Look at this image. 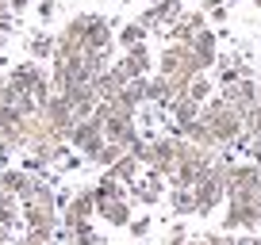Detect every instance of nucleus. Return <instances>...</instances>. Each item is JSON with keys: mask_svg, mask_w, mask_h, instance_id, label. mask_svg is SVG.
I'll return each instance as SVG.
<instances>
[{"mask_svg": "<svg viewBox=\"0 0 261 245\" xmlns=\"http://www.w3.org/2000/svg\"><path fill=\"white\" fill-rule=\"evenodd\" d=\"M54 12H58L54 0H39V19H42V23H50V19H54Z\"/></svg>", "mask_w": 261, "mask_h": 245, "instance_id": "nucleus-37", "label": "nucleus"}, {"mask_svg": "<svg viewBox=\"0 0 261 245\" xmlns=\"http://www.w3.org/2000/svg\"><path fill=\"white\" fill-rule=\"evenodd\" d=\"M185 241H188L185 226H169V234H165V245H185Z\"/></svg>", "mask_w": 261, "mask_h": 245, "instance_id": "nucleus-36", "label": "nucleus"}, {"mask_svg": "<svg viewBox=\"0 0 261 245\" xmlns=\"http://www.w3.org/2000/svg\"><path fill=\"white\" fill-rule=\"evenodd\" d=\"M261 192V165L253 161H234L230 169V184H227V199H253Z\"/></svg>", "mask_w": 261, "mask_h": 245, "instance_id": "nucleus-6", "label": "nucleus"}, {"mask_svg": "<svg viewBox=\"0 0 261 245\" xmlns=\"http://www.w3.org/2000/svg\"><path fill=\"white\" fill-rule=\"evenodd\" d=\"M62 100L69 104V111H73L77 122H81V119H92V111H96V104H100V96H96V88H92V84H73V88L62 92Z\"/></svg>", "mask_w": 261, "mask_h": 245, "instance_id": "nucleus-12", "label": "nucleus"}, {"mask_svg": "<svg viewBox=\"0 0 261 245\" xmlns=\"http://www.w3.org/2000/svg\"><path fill=\"white\" fill-rule=\"evenodd\" d=\"M27 54H31V62H50L54 57V31H39V35H31L27 39Z\"/></svg>", "mask_w": 261, "mask_h": 245, "instance_id": "nucleus-21", "label": "nucleus"}, {"mask_svg": "<svg viewBox=\"0 0 261 245\" xmlns=\"http://www.w3.org/2000/svg\"><path fill=\"white\" fill-rule=\"evenodd\" d=\"M207 19H212V23H223V19H227V8H223L219 0H207V12H204Z\"/></svg>", "mask_w": 261, "mask_h": 245, "instance_id": "nucleus-34", "label": "nucleus"}, {"mask_svg": "<svg viewBox=\"0 0 261 245\" xmlns=\"http://www.w3.org/2000/svg\"><path fill=\"white\" fill-rule=\"evenodd\" d=\"M23 230L54 237L58 234V211L54 207H42V203H23Z\"/></svg>", "mask_w": 261, "mask_h": 245, "instance_id": "nucleus-11", "label": "nucleus"}, {"mask_svg": "<svg viewBox=\"0 0 261 245\" xmlns=\"http://www.w3.org/2000/svg\"><path fill=\"white\" fill-rule=\"evenodd\" d=\"M185 245H212V234H207V237H188Z\"/></svg>", "mask_w": 261, "mask_h": 245, "instance_id": "nucleus-42", "label": "nucleus"}, {"mask_svg": "<svg viewBox=\"0 0 261 245\" xmlns=\"http://www.w3.org/2000/svg\"><path fill=\"white\" fill-rule=\"evenodd\" d=\"M173 100V84H169V77H146V104H154V107H165Z\"/></svg>", "mask_w": 261, "mask_h": 245, "instance_id": "nucleus-22", "label": "nucleus"}, {"mask_svg": "<svg viewBox=\"0 0 261 245\" xmlns=\"http://www.w3.org/2000/svg\"><path fill=\"white\" fill-rule=\"evenodd\" d=\"M62 241L65 245H100V237L92 234V226H81V230H73V234H62Z\"/></svg>", "mask_w": 261, "mask_h": 245, "instance_id": "nucleus-30", "label": "nucleus"}, {"mask_svg": "<svg viewBox=\"0 0 261 245\" xmlns=\"http://www.w3.org/2000/svg\"><path fill=\"white\" fill-rule=\"evenodd\" d=\"M96 215V199H92V188H81V192H73V199L62 207V215H58V234L54 237H62V234H73V230H81V226H89V219Z\"/></svg>", "mask_w": 261, "mask_h": 245, "instance_id": "nucleus-4", "label": "nucleus"}, {"mask_svg": "<svg viewBox=\"0 0 261 245\" xmlns=\"http://www.w3.org/2000/svg\"><path fill=\"white\" fill-rule=\"evenodd\" d=\"M104 142H108L104 122H96V119H81V122H73V131H69L65 146H69V149H77V154H81L85 161H92V157L100 154V146H104Z\"/></svg>", "mask_w": 261, "mask_h": 245, "instance_id": "nucleus-5", "label": "nucleus"}, {"mask_svg": "<svg viewBox=\"0 0 261 245\" xmlns=\"http://www.w3.org/2000/svg\"><path fill=\"white\" fill-rule=\"evenodd\" d=\"M177 16H180V0H154L150 8H142L139 23L146 27V35H150V31H162V27H169Z\"/></svg>", "mask_w": 261, "mask_h": 245, "instance_id": "nucleus-13", "label": "nucleus"}, {"mask_svg": "<svg viewBox=\"0 0 261 245\" xmlns=\"http://www.w3.org/2000/svg\"><path fill=\"white\" fill-rule=\"evenodd\" d=\"M39 115H42V119H46V127H50V134H54V138H69V131H73V111H69V104H65V100L62 96H50L46 100V104H42L39 107Z\"/></svg>", "mask_w": 261, "mask_h": 245, "instance_id": "nucleus-8", "label": "nucleus"}, {"mask_svg": "<svg viewBox=\"0 0 261 245\" xmlns=\"http://www.w3.org/2000/svg\"><path fill=\"white\" fill-rule=\"evenodd\" d=\"M188 100H196V104H207L212 100V81H207V73H200V77H192L188 81V92H185Z\"/></svg>", "mask_w": 261, "mask_h": 245, "instance_id": "nucleus-28", "label": "nucleus"}, {"mask_svg": "<svg viewBox=\"0 0 261 245\" xmlns=\"http://www.w3.org/2000/svg\"><path fill=\"white\" fill-rule=\"evenodd\" d=\"M234 230H257V207H253V199H227L223 234H234Z\"/></svg>", "mask_w": 261, "mask_h": 245, "instance_id": "nucleus-10", "label": "nucleus"}, {"mask_svg": "<svg viewBox=\"0 0 261 245\" xmlns=\"http://www.w3.org/2000/svg\"><path fill=\"white\" fill-rule=\"evenodd\" d=\"M242 77H250V73H246V66L238 62V54L219 66V84H223V88H227V84H234V81H242Z\"/></svg>", "mask_w": 261, "mask_h": 245, "instance_id": "nucleus-27", "label": "nucleus"}, {"mask_svg": "<svg viewBox=\"0 0 261 245\" xmlns=\"http://www.w3.org/2000/svg\"><path fill=\"white\" fill-rule=\"evenodd\" d=\"M253 81H257V84H261V69H257V77H253Z\"/></svg>", "mask_w": 261, "mask_h": 245, "instance_id": "nucleus-44", "label": "nucleus"}, {"mask_svg": "<svg viewBox=\"0 0 261 245\" xmlns=\"http://www.w3.org/2000/svg\"><path fill=\"white\" fill-rule=\"evenodd\" d=\"M257 8H261V0H257Z\"/></svg>", "mask_w": 261, "mask_h": 245, "instance_id": "nucleus-45", "label": "nucleus"}, {"mask_svg": "<svg viewBox=\"0 0 261 245\" xmlns=\"http://www.w3.org/2000/svg\"><path fill=\"white\" fill-rule=\"evenodd\" d=\"M150 46L146 42H139V46H130V50H123V57H119V66H123V73L135 81V77H146L150 73Z\"/></svg>", "mask_w": 261, "mask_h": 245, "instance_id": "nucleus-17", "label": "nucleus"}, {"mask_svg": "<svg viewBox=\"0 0 261 245\" xmlns=\"http://www.w3.org/2000/svg\"><path fill=\"white\" fill-rule=\"evenodd\" d=\"M204 27H207L204 12H185V16H177L169 27H165V35H169V42H192V35L204 31Z\"/></svg>", "mask_w": 261, "mask_h": 245, "instance_id": "nucleus-14", "label": "nucleus"}, {"mask_svg": "<svg viewBox=\"0 0 261 245\" xmlns=\"http://www.w3.org/2000/svg\"><path fill=\"white\" fill-rule=\"evenodd\" d=\"M162 192H165V176H158V172H150L146 180H135V184H130V199H135V203H146V207H154L158 199H162Z\"/></svg>", "mask_w": 261, "mask_h": 245, "instance_id": "nucleus-19", "label": "nucleus"}, {"mask_svg": "<svg viewBox=\"0 0 261 245\" xmlns=\"http://www.w3.org/2000/svg\"><path fill=\"white\" fill-rule=\"evenodd\" d=\"M19 96H23V88H16V84L4 77V81H0V107H16Z\"/></svg>", "mask_w": 261, "mask_h": 245, "instance_id": "nucleus-31", "label": "nucleus"}, {"mask_svg": "<svg viewBox=\"0 0 261 245\" xmlns=\"http://www.w3.org/2000/svg\"><path fill=\"white\" fill-rule=\"evenodd\" d=\"M123 188H127V184H119V180H115V172L104 169V176L92 184V199H123V196H127Z\"/></svg>", "mask_w": 261, "mask_h": 245, "instance_id": "nucleus-23", "label": "nucleus"}, {"mask_svg": "<svg viewBox=\"0 0 261 245\" xmlns=\"http://www.w3.org/2000/svg\"><path fill=\"white\" fill-rule=\"evenodd\" d=\"M112 172H115V180H119V184H127V188H130V184L139 180V172H142V161H139L135 154H123L119 161L112 165Z\"/></svg>", "mask_w": 261, "mask_h": 245, "instance_id": "nucleus-24", "label": "nucleus"}, {"mask_svg": "<svg viewBox=\"0 0 261 245\" xmlns=\"http://www.w3.org/2000/svg\"><path fill=\"white\" fill-rule=\"evenodd\" d=\"M234 245H261V237H234Z\"/></svg>", "mask_w": 261, "mask_h": 245, "instance_id": "nucleus-43", "label": "nucleus"}, {"mask_svg": "<svg viewBox=\"0 0 261 245\" xmlns=\"http://www.w3.org/2000/svg\"><path fill=\"white\" fill-rule=\"evenodd\" d=\"M169 134H177L185 122H196L200 119V104L196 100H188V96H177V100H169Z\"/></svg>", "mask_w": 261, "mask_h": 245, "instance_id": "nucleus-18", "label": "nucleus"}, {"mask_svg": "<svg viewBox=\"0 0 261 245\" xmlns=\"http://www.w3.org/2000/svg\"><path fill=\"white\" fill-rule=\"evenodd\" d=\"M96 215L104 222H112V226H127V222H130L127 199H96Z\"/></svg>", "mask_w": 261, "mask_h": 245, "instance_id": "nucleus-20", "label": "nucleus"}, {"mask_svg": "<svg viewBox=\"0 0 261 245\" xmlns=\"http://www.w3.org/2000/svg\"><path fill=\"white\" fill-rule=\"evenodd\" d=\"M242 131L246 134H261V100H257V107H253L250 115H242Z\"/></svg>", "mask_w": 261, "mask_h": 245, "instance_id": "nucleus-32", "label": "nucleus"}, {"mask_svg": "<svg viewBox=\"0 0 261 245\" xmlns=\"http://www.w3.org/2000/svg\"><path fill=\"white\" fill-rule=\"evenodd\" d=\"M200 122L215 134L219 154H230V149L238 146V138L246 134L242 131V111H234L230 104H223L219 96H212L207 104H200Z\"/></svg>", "mask_w": 261, "mask_h": 245, "instance_id": "nucleus-1", "label": "nucleus"}, {"mask_svg": "<svg viewBox=\"0 0 261 245\" xmlns=\"http://www.w3.org/2000/svg\"><path fill=\"white\" fill-rule=\"evenodd\" d=\"M12 154H16V149H12V146H4V142H0V169H8Z\"/></svg>", "mask_w": 261, "mask_h": 245, "instance_id": "nucleus-39", "label": "nucleus"}, {"mask_svg": "<svg viewBox=\"0 0 261 245\" xmlns=\"http://www.w3.org/2000/svg\"><path fill=\"white\" fill-rule=\"evenodd\" d=\"M169 207H173V215H196L192 188H173L169 192Z\"/></svg>", "mask_w": 261, "mask_h": 245, "instance_id": "nucleus-26", "label": "nucleus"}, {"mask_svg": "<svg viewBox=\"0 0 261 245\" xmlns=\"http://www.w3.org/2000/svg\"><path fill=\"white\" fill-rule=\"evenodd\" d=\"M0 245H12V226H0Z\"/></svg>", "mask_w": 261, "mask_h": 245, "instance_id": "nucleus-41", "label": "nucleus"}, {"mask_svg": "<svg viewBox=\"0 0 261 245\" xmlns=\"http://www.w3.org/2000/svg\"><path fill=\"white\" fill-rule=\"evenodd\" d=\"M127 81H130V77L123 73V66H119V62H112V66H108L104 73H100L96 81H92V88H96V96H100V100H112L115 92H123V88H127Z\"/></svg>", "mask_w": 261, "mask_h": 245, "instance_id": "nucleus-16", "label": "nucleus"}, {"mask_svg": "<svg viewBox=\"0 0 261 245\" xmlns=\"http://www.w3.org/2000/svg\"><path fill=\"white\" fill-rule=\"evenodd\" d=\"M127 230H130V237L139 241V237H146V234H150V219H130V222H127Z\"/></svg>", "mask_w": 261, "mask_h": 245, "instance_id": "nucleus-33", "label": "nucleus"}, {"mask_svg": "<svg viewBox=\"0 0 261 245\" xmlns=\"http://www.w3.org/2000/svg\"><path fill=\"white\" fill-rule=\"evenodd\" d=\"M188 46H192L196 62L204 66V73H207V69L215 66V62H219V35H215V31H207V27H204V31H196Z\"/></svg>", "mask_w": 261, "mask_h": 245, "instance_id": "nucleus-15", "label": "nucleus"}, {"mask_svg": "<svg viewBox=\"0 0 261 245\" xmlns=\"http://www.w3.org/2000/svg\"><path fill=\"white\" fill-rule=\"evenodd\" d=\"M8 81L16 84V88L31 92V100H35L39 107L54 96V88H50V69L39 66V62H16V66L8 69Z\"/></svg>", "mask_w": 261, "mask_h": 245, "instance_id": "nucleus-3", "label": "nucleus"}, {"mask_svg": "<svg viewBox=\"0 0 261 245\" xmlns=\"http://www.w3.org/2000/svg\"><path fill=\"white\" fill-rule=\"evenodd\" d=\"M219 100H223V104H230V107H234V111L250 115L253 107H257V100H261V84L253 81V77H242V81L227 84V88L219 92Z\"/></svg>", "mask_w": 261, "mask_h": 245, "instance_id": "nucleus-7", "label": "nucleus"}, {"mask_svg": "<svg viewBox=\"0 0 261 245\" xmlns=\"http://www.w3.org/2000/svg\"><path fill=\"white\" fill-rule=\"evenodd\" d=\"M192 199H196V215H212L215 207L227 199V188H223L212 172H204V176L192 184Z\"/></svg>", "mask_w": 261, "mask_h": 245, "instance_id": "nucleus-9", "label": "nucleus"}, {"mask_svg": "<svg viewBox=\"0 0 261 245\" xmlns=\"http://www.w3.org/2000/svg\"><path fill=\"white\" fill-rule=\"evenodd\" d=\"M27 4H31V0H8V12H12V16H19Z\"/></svg>", "mask_w": 261, "mask_h": 245, "instance_id": "nucleus-40", "label": "nucleus"}, {"mask_svg": "<svg viewBox=\"0 0 261 245\" xmlns=\"http://www.w3.org/2000/svg\"><path fill=\"white\" fill-rule=\"evenodd\" d=\"M81 161H85L81 154H65V161L58 165V169H65V172H73V169H81Z\"/></svg>", "mask_w": 261, "mask_h": 245, "instance_id": "nucleus-38", "label": "nucleus"}, {"mask_svg": "<svg viewBox=\"0 0 261 245\" xmlns=\"http://www.w3.org/2000/svg\"><path fill=\"white\" fill-rule=\"evenodd\" d=\"M185 146H188V142H185V138H173V134H165V138H146L139 161L146 165L150 172H158V176L169 180L173 172H177L180 157H185Z\"/></svg>", "mask_w": 261, "mask_h": 245, "instance_id": "nucleus-2", "label": "nucleus"}, {"mask_svg": "<svg viewBox=\"0 0 261 245\" xmlns=\"http://www.w3.org/2000/svg\"><path fill=\"white\" fill-rule=\"evenodd\" d=\"M123 154H127V149H123L119 142H104V146H100V154L92 157V165H104V169H112V165L119 161Z\"/></svg>", "mask_w": 261, "mask_h": 245, "instance_id": "nucleus-29", "label": "nucleus"}, {"mask_svg": "<svg viewBox=\"0 0 261 245\" xmlns=\"http://www.w3.org/2000/svg\"><path fill=\"white\" fill-rule=\"evenodd\" d=\"M115 42H119L123 50H130V46H139V42H146V27L135 19V23H123L119 31H115Z\"/></svg>", "mask_w": 261, "mask_h": 245, "instance_id": "nucleus-25", "label": "nucleus"}, {"mask_svg": "<svg viewBox=\"0 0 261 245\" xmlns=\"http://www.w3.org/2000/svg\"><path fill=\"white\" fill-rule=\"evenodd\" d=\"M16 245H54V237H42V234H31V230H27Z\"/></svg>", "mask_w": 261, "mask_h": 245, "instance_id": "nucleus-35", "label": "nucleus"}]
</instances>
